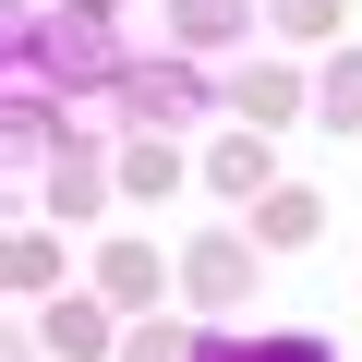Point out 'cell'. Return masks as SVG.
Here are the masks:
<instances>
[{
  "label": "cell",
  "mask_w": 362,
  "mask_h": 362,
  "mask_svg": "<svg viewBox=\"0 0 362 362\" xmlns=\"http://www.w3.org/2000/svg\"><path fill=\"white\" fill-rule=\"evenodd\" d=\"M121 109H133V121H194V109H230V97H206L194 61H133V73H121Z\"/></svg>",
  "instance_id": "1"
},
{
  "label": "cell",
  "mask_w": 362,
  "mask_h": 362,
  "mask_svg": "<svg viewBox=\"0 0 362 362\" xmlns=\"http://www.w3.org/2000/svg\"><path fill=\"white\" fill-rule=\"evenodd\" d=\"M181 278H194V302H242V278H254V242H230V230H206L194 254H181Z\"/></svg>",
  "instance_id": "2"
},
{
  "label": "cell",
  "mask_w": 362,
  "mask_h": 362,
  "mask_svg": "<svg viewBox=\"0 0 362 362\" xmlns=\"http://www.w3.org/2000/svg\"><path fill=\"white\" fill-rule=\"evenodd\" d=\"M218 97H230V121H254V133H278V121H290V109H302V85H290V73H278V61H254V73H230V85H218Z\"/></svg>",
  "instance_id": "3"
},
{
  "label": "cell",
  "mask_w": 362,
  "mask_h": 362,
  "mask_svg": "<svg viewBox=\"0 0 362 362\" xmlns=\"http://www.w3.org/2000/svg\"><path fill=\"white\" fill-rule=\"evenodd\" d=\"M206 194H230V206H254V194H278V181H266V133L242 121L218 157H206Z\"/></svg>",
  "instance_id": "4"
},
{
  "label": "cell",
  "mask_w": 362,
  "mask_h": 362,
  "mask_svg": "<svg viewBox=\"0 0 362 362\" xmlns=\"http://www.w3.org/2000/svg\"><path fill=\"white\" fill-rule=\"evenodd\" d=\"M97 290H109V302H157V290H169L157 242H109V254H97Z\"/></svg>",
  "instance_id": "5"
},
{
  "label": "cell",
  "mask_w": 362,
  "mask_h": 362,
  "mask_svg": "<svg viewBox=\"0 0 362 362\" xmlns=\"http://www.w3.org/2000/svg\"><path fill=\"white\" fill-rule=\"evenodd\" d=\"M254 25V0H169V37L181 49H218V37H242Z\"/></svg>",
  "instance_id": "6"
},
{
  "label": "cell",
  "mask_w": 362,
  "mask_h": 362,
  "mask_svg": "<svg viewBox=\"0 0 362 362\" xmlns=\"http://www.w3.org/2000/svg\"><path fill=\"white\" fill-rule=\"evenodd\" d=\"M314 230H326L314 194H290V181H278V194H254V242H314Z\"/></svg>",
  "instance_id": "7"
},
{
  "label": "cell",
  "mask_w": 362,
  "mask_h": 362,
  "mask_svg": "<svg viewBox=\"0 0 362 362\" xmlns=\"http://www.w3.org/2000/svg\"><path fill=\"white\" fill-rule=\"evenodd\" d=\"M121 194H145V206L181 194V145H169V133H157V145H121Z\"/></svg>",
  "instance_id": "8"
},
{
  "label": "cell",
  "mask_w": 362,
  "mask_h": 362,
  "mask_svg": "<svg viewBox=\"0 0 362 362\" xmlns=\"http://www.w3.org/2000/svg\"><path fill=\"white\" fill-rule=\"evenodd\" d=\"M194 362H338L326 338H206Z\"/></svg>",
  "instance_id": "9"
},
{
  "label": "cell",
  "mask_w": 362,
  "mask_h": 362,
  "mask_svg": "<svg viewBox=\"0 0 362 362\" xmlns=\"http://www.w3.org/2000/svg\"><path fill=\"white\" fill-rule=\"evenodd\" d=\"M49 206H61V218H97V206H109V169H97V157H61V169H49Z\"/></svg>",
  "instance_id": "10"
},
{
  "label": "cell",
  "mask_w": 362,
  "mask_h": 362,
  "mask_svg": "<svg viewBox=\"0 0 362 362\" xmlns=\"http://www.w3.org/2000/svg\"><path fill=\"white\" fill-rule=\"evenodd\" d=\"M314 109H326L338 133H362V49H338V61H326V85H314Z\"/></svg>",
  "instance_id": "11"
},
{
  "label": "cell",
  "mask_w": 362,
  "mask_h": 362,
  "mask_svg": "<svg viewBox=\"0 0 362 362\" xmlns=\"http://www.w3.org/2000/svg\"><path fill=\"white\" fill-rule=\"evenodd\" d=\"M49 338H61V350H109V314H97V302H49Z\"/></svg>",
  "instance_id": "12"
},
{
  "label": "cell",
  "mask_w": 362,
  "mask_h": 362,
  "mask_svg": "<svg viewBox=\"0 0 362 362\" xmlns=\"http://www.w3.org/2000/svg\"><path fill=\"white\" fill-rule=\"evenodd\" d=\"M194 350H206V338H181V326H133V338H121V362H194Z\"/></svg>",
  "instance_id": "13"
},
{
  "label": "cell",
  "mask_w": 362,
  "mask_h": 362,
  "mask_svg": "<svg viewBox=\"0 0 362 362\" xmlns=\"http://www.w3.org/2000/svg\"><path fill=\"white\" fill-rule=\"evenodd\" d=\"M338 25V0H278V37H326Z\"/></svg>",
  "instance_id": "14"
}]
</instances>
